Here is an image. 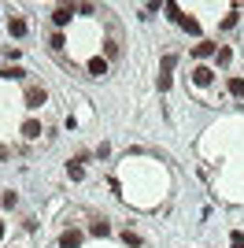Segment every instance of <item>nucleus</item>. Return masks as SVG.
Instances as JSON below:
<instances>
[{
    "mask_svg": "<svg viewBox=\"0 0 244 248\" xmlns=\"http://www.w3.org/2000/svg\"><path fill=\"white\" fill-rule=\"evenodd\" d=\"M74 11H78V8H74V4H60V8L52 11V19H56V26H67V22H71V15H74Z\"/></svg>",
    "mask_w": 244,
    "mask_h": 248,
    "instance_id": "f257e3e1",
    "label": "nucleus"
},
{
    "mask_svg": "<svg viewBox=\"0 0 244 248\" xmlns=\"http://www.w3.org/2000/svg\"><path fill=\"white\" fill-rule=\"evenodd\" d=\"M45 100H48V93H45V89H37V85H33V89H26V108H41Z\"/></svg>",
    "mask_w": 244,
    "mask_h": 248,
    "instance_id": "f03ea898",
    "label": "nucleus"
},
{
    "mask_svg": "<svg viewBox=\"0 0 244 248\" xmlns=\"http://www.w3.org/2000/svg\"><path fill=\"white\" fill-rule=\"evenodd\" d=\"M193 82L196 85H211L214 82V71H211V67H196V71H193Z\"/></svg>",
    "mask_w": 244,
    "mask_h": 248,
    "instance_id": "7ed1b4c3",
    "label": "nucleus"
},
{
    "mask_svg": "<svg viewBox=\"0 0 244 248\" xmlns=\"http://www.w3.org/2000/svg\"><path fill=\"white\" fill-rule=\"evenodd\" d=\"M78 245H81V233H78V230H67V233L60 237V248H78Z\"/></svg>",
    "mask_w": 244,
    "mask_h": 248,
    "instance_id": "20e7f679",
    "label": "nucleus"
},
{
    "mask_svg": "<svg viewBox=\"0 0 244 248\" xmlns=\"http://www.w3.org/2000/svg\"><path fill=\"white\" fill-rule=\"evenodd\" d=\"M89 74H92V78H100V74H107V60H100V56H92V60H89Z\"/></svg>",
    "mask_w": 244,
    "mask_h": 248,
    "instance_id": "39448f33",
    "label": "nucleus"
},
{
    "mask_svg": "<svg viewBox=\"0 0 244 248\" xmlns=\"http://www.w3.org/2000/svg\"><path fill=\"white\" fill-rule=\"evenodd\" d=\"M214 52H218L214 41H200V45H196V56H200V60H207V56H214Z\"/></svg>",
    "mask_w": 244,
    "mask_h": 248,
    "instance_id": "423d86ee",
    "label": "nucleus"
},
{
    "mask_svg": "<svg viewBox=\"0 0 244 248\" xmlns=\"http://www.w3.org/2000/svg\"><path fill=\"white\" fill-rule=\"evenodd\" d=\"M8 33H11V37H22V33H26V22H22L19 15H15V19L8 22Z\"/></svg>",
    "mask_w": 244,
    "mask_h": 248,
    "instance_id": "0eeeda50",
    "label": "nucleus"
},
{
    "mask_svg": "<svg viewBox=\"0 0 244 248\" xmlns=\"http://www.w3.org/2000/svg\"><path fill=\"white\" fill-rule=\"evenodd\" d=\"M22 134L30 137V141H37V137H41V123H33V119H30V123H22Z\"/></svg>",
    "mask_w": 244,
    "mask_h": 248,
    "instance_id": "6e6552de",
    "label": "nucleus"
},
{
    "mask_svg": "<svg viewBox=\"0 0 244 248\" xmlns=\"http://www.w3.org/2000/svg\"><path fill=\"white\" fill-rule=\"evenodd\" d=\"M89 233H92V237H107V233H111V226L100 218V222H92V226H89Z\"/></svg>",
    "mask_w": 244,
    "mask_h": 248,
    "instance_id": "1a4fd4ad",
    "label": "nucleus"
},
{
    "mask_svg": "<svg viewBox=\"0 0 244 248\" xmlns=\"http://www.w3.org/2000/svg\"><path fill=\"white\" fill-rule=\"evenodd\" d=\"M67 174H71V182H81V178H85V170H81V163L74 159V163H67Z\"/></svg>",
    "mask_w": 244,
    "mask_h": 248,
    "instance_id": "9d476101",
    "label": "nucleus"
},
{
    "mask_svg": "<svg viewBox=\"0 0 244 248\" xmlns=\"http://www.w3.org/2000/svg\"><path fill=\"white\" fill-rule=\"evenodd\" d=\"M229 93H233V96H244V78H229Z\"/></svg>",
    "mask_w": 244,
    "mask_h": 248,
    "instance_id": "9b49d317",
    "label": "nucleus"
},
{
    "mask_svg": "<svg viewBox=\"0 0 244 248\" xmlns=\"http://www.w3.org/2000/svg\"><path fill=\"white\" fill-rule=\"evenodd\" d=\"M182 26H185L189 33H200V22H196V19H189V15H182Z\"/></svg>",
    "mask_w": 244,
    "mask_h": 248,
    "instance_id": "f8f14e48",
    "label": "nucleus"
},
{
    "mask_svg": "<svg viewBox=\"0 0 244 248\" xmlns=\"http://www.w3.org/2000/svg\"><path fill=\"white\" fill-rule=\"evenodd\" d=\"M229 248H244V233H241V230H233V233H229Z\"/></svg>",
    "mask_w": 244,
    "mask_h": 248,
    "instance_id": "ddd939ff",
    "label": "nucleus"
},
{
    "mask_svg": "<svg viewBox=\"0 0 244 248\" xmlns=\"http://www.w3.org/2000/svg\"><path fill=\"white\" fill-rule=\"evenodd\" d=\"M122 241H126V245H130V248H141V237H137V233H130V230L122 233Z\"/></svg>",
    "mask_w": 244,
    "mask_h": 248,
    "instance_id": "4468645a",
    "label": "nucleus"
},
{
    "mask_svg": "<svg viewBox=\"0 0 244 248\" xmlns=\"http://www.w3.org/2000/svg\"><path fill=\"white\" fill-rule=\"evenodd\" d=\"M0 74H4V78H22V74H26V71H22V67H4V71H0Z\"/></svg>",
    "mask_w": 244,
    "mask_h": 248,
    "instance_id": "2eb2a0df",
    "label": "nucleus"
},
{
    "mask_svg": "<svg viewBox=\"0 0 244 248\" xmlns=\"http://www.w3.org/2000/svg\"><path fill=\"white\" fill-rule=\"evenodd\" d=\"M15 200H19L15 193H4V197H0V204H4V207H15Z\"/></svg>",
    "mask_w": 244,
    "mask_h": 248,
    "instance_id": "dca6fc26",
    "label": "nucleus"
},
{
    "mask_svg": "<svg viewBox=\"0 0 244 248\" xmlns=\"http://www.w3.org/2000/svg\"><path fill=\"white\" fill-rule=\"evenodd\" d=\"M8 155H11V152H8V148H4V145H0V159H8Z\"/></svg>",
    "mask_w": 244,
    "mask_h": 248,
    "instance_id": "f3484780",
    "label": "nucleus"
},
{
    "mask_svg": "<svg viewBox=\"0 0 244 248\" xmlns=\"http://www.w3.org/2000/svg\"><path fill=\"white\" fill-rule=\"evenodd\" d=\"M0 241H4V222H0Z\"/></svg>",
    "mask_w": 244,
    "mask_h": 248,
    "instance_id": "a211bd4d",
    "label": "nucleus"
}]
</instances>
